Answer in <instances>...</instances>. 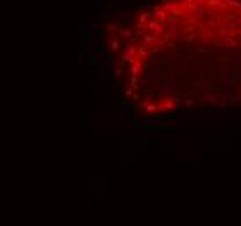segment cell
Returning <instances> with one entry per match:
<instances>
[{
  "instance_id": "6da1fadb",
  "label": "cell",
  "mask_w": 241,
  "mask_h": 226,
  "mask_svg": "<svg viewBox=\"0 0 241 226\" xmlns=\"http://www.w3.org/2000/svg\"><path fill=\"white\" fill-rule=\"evenodd\" d=\"M239 14H241V11H239Z\"/></svg>"
}]
</instances>
